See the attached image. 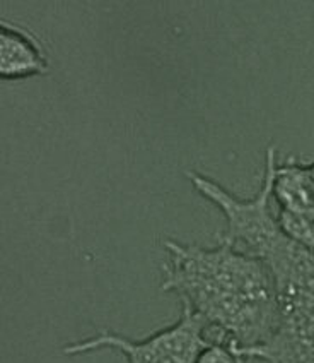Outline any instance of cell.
I'll use <instances>...</instances> for the list:
<instances>
[{"label": "cell", "mask_w": 314, "mask_h": 363, "mask_svg": "<svg viewBox=\"0 0 314 363\" xmlns=\"http://www.w3.org/2000/svg\"><path fill=\"white\" fill-rule=\"evenodd\" d=\"M163 247L168 261L161 286L204 320L209 341L227 343L241 353L274 336L280 324L279 290L262 259L222 238L214 247L169 238Z\"/></svg>", "instance_id": "6da1fadb"}, {"label": "cell", "mask_w": 314, "mask_h": 363, "mask_svg": "<svg viewBox=\"0 0 314 363\" xmlns=\"http://www.w3.org/2000/svg\"><path fill=\"white\" fill-rule=\"evenodd\" d=\"M209 343L204 320L183 308L175 324L152 333L146 340H130L123 334L103 329L94 336L64 346V354L81 357L113 350L122 353L128 363H195L198 353Z\"/></svg>", "instance_id": "7a4b0ae2"}, {"label": "cell", "mask_w": 314, "mask_h": 363, "mask_svg": "<svg viewBox=\"0 0 314 363\" xmlns=\"http://www.w3.org/2000/svg\"><path fill=\"white\" fill-rule=\"evenodd\" d=\"M50 59L33 33L11 21H0V77L4 81L47 76Z\"/></svg>", "instance_id": "3957f363"}, {"label": "cell", "mask_w": 314, "mask_h": 363, "mask_svg": "<svg viewBox=\"0 0 314 363\" xmlns=\"http://www.w3.org/2000/svg\"><path fill=\"white\" fill-rule=\"evenodd\" d=\"M280 308H297L304 319V354H314V252L304 250L289 266L279 284Z\"/></svg>", "instance_id": "277c9868"}, {"label": "cell", "mask_w": 314, "mask_h": 363, "mask_svg": "<svg viewBox=\"0 0 314 363\" xmlns=\"http://www.w3.org/2000/svg\"><path fill=\"white\" fill-rule=\"evenodd\" d=\"M272 199L277 201L282 211H314V173L311 164L297 162L292 156L284 163H277L272 182Z\"/></svg>", "instance_id": "5b68a950"}, {"label": "cell", "mask_w": 314, "mask_h": 363, "mask_svg": "<svg viewBox=\"0 0 314 363\" xmlns=\"http://www.w3.org/2000/svg\"><path fill=\"white\" fill-rule=\"evenodd\" d=\"M277 223H279L280 232L292 243L314 252V211L294 213L279 209Z\"/></svg>", "instance_id": "8992f818"}, {"label": "cell", "mask_w": 314, "mask_h": 363, "mask_svg": "<svg viewBox=\"0 0 314 363\" xmlns=\"http://www.w3.org/2000/svg\"><path fill=\"white\" fill-rule=\"evenodd\" d=\"M243 357L234 352V348L227 343L210 341L202 352L198 353L195 363H241Z\"/></svg>", "instance_id": "52a82bcc"}, {"label": "cell", "mask_w": 314, "mask_h": 363, "mask_svg": "<svg viewBox=\"0 0 314 363\" xmlns=\"http://www.w3.org/2000/svg\"><path fill=\"white\" fill-rule=\"evenodd\" d=\"M241 363H251V360H250V358H245V357H243V362Z\"/></svg>", "instance_id": "ba28073f"}, {"label": "cell", "mask_w": 314, "mask_h": 363, "mask_svg": "<svg viewBox=\"0 0 314 363\" xmlns=\"http://www.w3.org/2000/svg\"><path fill=\"white\" fill-rule=\"evenodd\" d=\"M311 170H313V173H314V163H311Z\"/></svg>", "instance_id": "9c48e42d"}]
</instances>
